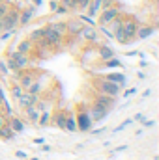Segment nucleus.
Here are the masks:
<instances>
[{
    "label": "nucleus",
    "instance_id": "obj_1",
    "mask_svg": "<svg viewBox=\"0 0 159 160\" xmlns=\"http://www.w3.org/2000/svg\"><path fill=\"white\" fill-rule=\"evenodd\" d=\"M94 88H96L97 93H101V95H109V97H118L120 93H122V88H120L118 84L107 80L105 77H103V78H96L94 80Z\"/></svg>",
    "mask_w": 159,
    "mask_h": 160
},
{
    "label": "nucleus",
    "instance_id": "obj_2",
    "mask_svg": "<svg viewBox=\"0 0 159 160\" xmlns=\"http://www.w3.org/2000/svg\"><path fill=\"white\" fill-rule=\"evenodd\" d=\"M137 26H139V19L133 17V15H127V13H125L123 22H122V32H123V36H125V45H129V43L135 41Z\"/></svg>",
    "mask_w": 159,
    "mask_h": 160
},
{
    "label": "nucleus",
    "instance_id": "obj_3",
    "mask_svg": "<svg viewBox=\"0 0 159 160\" xmlns=\"http://www.w3.org/2000/svg\"><path fill=\"white\" fill-rule=\"evenodd\" d=\"M75 121H77V130H80V132H90L92 130L94 121L90 119V114H88L86 106L79 108V112L75 114Z\"/></svg>",
    "mask_w": 159,
    "mask_h": 160
},
{
    "label": "nucleus",
    "instance_id": "obj_4",
    "mask_svg": "<svg viewBox=\"0 0 159 160\" xmlns=\"http://www.w3.org/2000/svg\"><path fill=\"white\" fill-rule=\"evenodd\" d=\"M120 11H122V8H120L118 4H114V6H111V8H105V9H101L99 11V15H97V19H96V24H99V26H107L116 15H118Z\"/></svg>",
    "mask_w": 159,
    "mask_h": 160
},
{
    "label": "nucleus",
    "instance_id": "obj_5",
    "mask_svg": "<svg viewBox=\"0 0 159 160\" xmlns=\"http://www.w3.org/2000/svg\"><path fill=\"white\" fill-rule=\"evenodd\" d=\"M2 28L8 32H15L19 28V9L11 8L4 17H2Z\"/></svg>",
    "mask_w": 159,
    "mask_h": 160
},
{
    "label": "nucleus",
    "instance_id": "obj_6",
    "mask_svg": "<svg viewBox=\"0 0 159 160\" xmlns=\"http://www.w3.org/2000/svg\"><path fill=\"white\" fill-rule=\"evenodd\" d=\"M156 30H157V26H154L152 22H139L137 32H135V41H144L152 38L156 34Z\"/></svg>",
    "mask_w": 159,
    "mask_h": 160
},
{
    "label": "nucleus",
    "instance_id": "obj_7",
    "mask_svg": "<svg viewBox=\"0 0 159 160\" xmlns=\"http://www.w3.org/2000/svg\"><path fill=\"white\" fill-rule=\"evenodd\" d=\"M6 56H9V58L15 62L17 71H23V69L30 67V56H26V54H21V52H17V50H8Z\"/></svg>",
    "mask_w": 159,
    "mask_h": 160
},
{
    "label": "nucleus",
    "instance_id": "obj_8",
    "mask_svg": "<svg viewBox=\"0 0 159 160\" xmlns=\"http://www.w3.org/2000/svg\"><path fill=\"white\" fill-rule=\"evenodd\" d=\"M114 56H116V52H114V48H112L111 45L101 43V45L96 47V58H97L99 62H107V60H111V58H114Z\"/></svg>",
    "mask_w": 159,
    "mask_h": 160
},
{
    "label": "nucleus",
    "instance_id": "obj_9",
    "mask_svg": "<svg viewBox=\"0 0 159 160\" xmlns=\"http://www.w3.org/2000/svg\"><path fill=\"white\" fill-rule=\"evenodd\" d=\"M86 110H88V114H90V119L94 121H103L107 116H109V110H105L103 106H99V104H96V102H92L90 106H86Z\"/></svg>",
    "mask_w": 159,
    "mask_h": 160
},
{
    "label": "nucleus",
    "instance_id": "obj_10",
    "mask_svg": "<svg viewBox=\"0 0 159 160\" xmlns=\"http://www.w3.org/2000/svg\"><path fill=\"white\" fill-rule=\"evenodd\" d=\"M34 15H36V6H32V4H28L23 9H19V26H26L34 19Z\"/></svg>",
    "mask_w": 159,
    "mask_h": 160
},
{
    "label": "nucleus",
    "instance_id": "obj_11",
    "mask_svg": "<svg viewBox=\"0 0 159 160\" xmlns=\"http://www.w3.org/2000/svg\"><path fill=\"white\" fill-rule=\"evenodd\" d=\"M82 26H84V22L80 21L79 17H73V19L66 21V36H71V38H75L80 30H82Z\"/></svg>",
    "mask_w": 159,
    "mask_h": 160
},
{
    "label": "nucleus",
    "instance_id": "obj_12",
    "mask_svg": "<svg viewBox=\"0 0 159 160\" xmlns=\"http://www.w3.org/2000/svg\"><path fill=\"white\" fill-rule=\"evenodd\" d=\"M38 99H40V95H32V93H28V91H23V95L17 99V104H19V108H21V110H25V108H28V106L36 104V102H38Z\"/></svg>",
    "mask_w": 159,
    "mask_h": 160
},
{
    "label": "nucleus",
    "instance_id": "obj_13",
    "mask_svg": "<svg viewBox=\"0 0 159 160\" xmlns=\"http://www.w3.org/2000/svg\"><path fill=\"white\" fill-rule=\"evenodd\" d=\"M94 102L99 104V106H103L105 110L111 112V110L114 108V104H116V97H109V95H101V93H97L96 99H94Z\"/></svg>",
    "mask_w": 159,
    "mask_h": 160
},
{
    "label": "nucleus",
    "instance_id": "obj_14",
    "mask_svg": "<svg viewBox=\"0 0 159 160\" xmlns=\"http://www.w3.org/2000/svg\"><path fill=\"white\" fill-rule=\"evenodd\" d=\"M25 112V119L28 121V123H32V125H36L38 123V118H40L41 110L38 104H32V106H28V108H25L23 110Z\"/></svg>",
    "mask_w": 159,
    "mask_h": 160
},
{
    "label": "nucleus",
    "instance_id": "obj_15",
    "mask_svg": "<svg viewBox=\"0 0 159 160\" xmlns=\"http://www.w3.org/2000/svg\"><path fill=\"white\" fill-rule=\"evenodd\" d=\"M8 125H9V128H11L15 134H21V132H25V121L21 119V118H17V116H11V118H8Z\"/></svg>",
    "mask_w": 159,
    "mask_h": 160
},
{
    "label": "nucleus",
    "instance_id": "obj_16",
    "mask_svg": "<svg viewBox=\"0 0 159 160\" xmlns=\"http://www.w3.org/2000/svg\"><path fill=\"white\" fill-rule=\"evenodd\" d=\"M47 26L52 32H56L58 36L66 38V21H51V22H47Z\"/></svg>",
    "mask_w": 159,
    "mask_h": 160
},
{
    "label": "nucleus",
    "instance_id": "obj_17",
    "mask_svg": "<svg viewBox=\"0 0 159 160\" xmlns=\"http://www.w3.org/2000/svg\"><path fill=\"white\" fill-rule=\"evenodd\" d=\"M52 110H54V108H45V110H41L36 125H40V127H49V123L52 119Z\"/></svg>",
    "mask_w": 159,
    "mask_h": 160
},
{
    "label": "nucleus",
    "instance_id": "obj_18",
    "mask_svg": "<svg viewBox=\"0 0 159 160\" xmlns=\"http://www.w3.org/2000/svg\"><path fill=\"white\" fill-rule=\"evenodd\" d=\"M32 50H34V43L28 39V38H26V39H23V41H19V45H17V52L30 56V54H32Z\"/></svg>",
    "mask_w": 159,
    "mask_h": 160
},
{
    "label": "nucleus",
    "instance_id": "obj_19",
    "mask_svg": "<svg viewBox=\"0 0 159 160\" xmlns=\"http://www.w3.org/2000/svg\"><path fill=\"white\" fill-rule=\"evenodd\" d=\"M64 130L68 132H77V121H75V114L68 110L66 114V123H64Z\"/></svg>",
    "mask_w": 159,
    "mask_h": 160
},
{
    "label": "nucleus",
    "instance_id": "obj_20",
    "mask_svg": "<svg viewBox=\"0 0 159 160\" xmlns=\"http://www.w3.org/2000/svg\"><path fill=\"white\" fill-rule=\"evenodd\" d=\"M66 114H68V110H58V112H54L52 114V123L58 127V128H64V123H66Z\"/></svg>",
    "mask_w": 159,
    "mask_h": 160
},
{
    "label": "nucleus",
    "instance_id": "obj_21",
    "mask_svg": "<svg viewBox=\"0 0 159 160\" xmlns=\"http://www.w3.org/2000/svg\"><path fill=\"white\" fill-rule=\"evenodd\" d=\"M107 80H111V82H114V84H118L120 88H125V75L123 73H109L107 77H105Z\"/></svg>",
    "mask_w": 159,
    "mask_h": 160
},
{
    "label": "nucleus",
    "instance_id": "obj_22",
    "mask_svg": "<svg viewBox=\"0 0 159 160\" xmlns=\"http://www.w3.org/2000/svg\"><path fill=\"white\" fill-rule=\"evenodd\" d=\"M15 136H17V134L9 128V125H8V121H6V125L0 128V138H2V140H6V142H9V140H13Z\"/></svg>",
    "mask_w": 159,
    "mask_h": 160
},
{
    "label": "nucleus",
    "instance_id": "obj_23",
    "mask_svg": "<svg viewBox=\"0 0 159 160\" xmlns=\"http://www.w3.org/2000/svg\"><path fill=\"white\" fill-rule=\"evenodd\" d=\"M101 67H105V69H122L123 65H122V62H120L118 58L114 56V58H111L107 62H101Z\"/></svg>",
    "mask_w": 159,
    "mask_h": 160
},
{
    "label": "nucleus",
    "instance_id": "obj_24",
    "mask_svg": "<svg viewBox=\"0 0 159 160\" xmlns=\"http://www.w3.org/2000/svg\"><path fill=\"white\" fill-rule=\"evenodd\" d=\"M88 4H90V0H75L71 13H84L86 8H88Z\"/></svg>",
    "mask_w": 159,
    "mask_h": 160
},
{
    "label": "nucleus",
    "instance_id": "obj_25",
    "mask_svg": "<svg viewBox=\"0 0 159 160\" xmlns=\"http://www.w3.org/2000/svg\"><path fill=\"white\" fill-rule=\"evenodd\" d=\"M28 39L32 41L34 45H36V43H40V41L43 39V26H41V28H36L34 32H30V36H28Z\"/></svg>",
    "mask_w": 159,
    "mask_h": 160
},
{
    "label": "nucleus",
    "instance_id": "obj_26",
    "mask_svg": "<svg viewBox=\"0 0 159 160\" xmlns=\"http://www.w3.org/2000/svg\"><path fill=\"white\" fill-rule=\"evenodd\" d=\"M11 8H13V2H9V0H2V2H0V19H2Z\"/></svg>",
    "mask_w": 159,
    "mask_h": 160
},
{
    "label": "nucleus",
    "instance_id": "obj_27",
    "mask_svg": "<svg viewBox=\"0 0 159 160\" xmlns=\"http://www.w3.org/2000/svg\"><path fill=\"white\" fill-rule=\"evenodd\" d=\"M23 91H25V89H23V88L17 84V82H13V84H11V97H13L15 101H17V99L23 95Z\"/></svg>",
    "mask_w": 159,
    "mask_h": 160
},
{
    "label": "nucleus",
    "instance_id": "obj_28",
    "mask_svg": "<svg viewBox=\"0 0 159 160\" xmlns=\"http://www.w3.org/2000/svg\"><path fill=\"white\" fill-rule=\"evenodd\" d=\"M0 77H2V78L9 77V69H8V65H6V58L0 60Z\"/></svg>",
    "mask_w": 159,
    "mask_h": 160
},
{
    "label": "nucleus",
    "instance_id": "obj_29",
    "mask_svg": "<svg viewBox=\"0 0 159 160\" xmlns=\"http://www.w3.org/2000/svg\"><path fill=\"white\" fill-rule=\"evenodd\" d=\"M129 125H133V118H129V119H123V121H122V123L118 125V127H116V128L112 130V132L116 134V132H120V130H123V128H125V127H129Z\"/></svg>",
    "mask_w": 159,
    "mask_h": 160
},
{
    "label": "nucleus",
    "instance_id": "obj_30",
    "mask_svg": "<svg viewBox=\"0 0 159 160\" xmlns=\"http://www.w3.org/2000/svg\"><path fill=\"white\" fill-rule=\"evenodd\" d=\"M66 13H69V9H68L66 6H62V4H60V6H58V9L54 11V15H66Z\"/></svg>",
    "mask_w": 159,
    "mask_h": 160
},
{
    "label": "nucleus",
    "instance_id": "obj_31",
    "mask_svg": "<svg viewBox=\"0 0 159 160\" xmlns=\"http://www.w3.org/2000/svg\"><path fill=\"white\" fill-rule=\"evenodd\" d=\"M152 127H156V121L154 119H144L142 121V128H152Z\"/></svg>",
    "mask_w": 159,
    "mask_h": 160
},
{
    "label": "nucleus",
    "instance_id": "obj_32",
    "mask_svg": "<svg viewBox=\"0 0 159 160\" xmlns=\"http://www.w3.org/2000/svg\"><path fill=\"white\" fill-rule=\"evenodd\" d=\"M58 6H60V0H51V2H49V8H51V11H52V13L58 9Z\"/></svg>",
    "mask_w": 159,
    "mask_h": 160
},
{
    "label": "nucleus",
    "instance_id": "obj_33",
    "mask_svg": "<svg viewBox=\"0 0 159 160\" xmlns=\"http://www.w3.org/2000/svg\"><path fill=\"white\" fill-rule=\"evenodd\" d=\"M123 151H127V145H118V147H114V151H112L111 155L114 157V155H118V153H123Z\"/></svg>",
    "mask_w": 159,
    "mask_h": 160
},
{
    "label": "nucleus",
    "instance_id": "obj_34",
    "mask_svg": "<svg viewBox=\"0 0 159 160\" xmlns=\"http://www.w3.org/2000/svg\"><path fill=\"white\" fill-rule=\"evenodd\" d=\"M11 36H13V32H8V30H4V32L0 34V39H2V41H8Z\"/></svg>",
    "mask_w": 159,
    "mask_h": 160
},
{
    "label": "nucleus",
    "instance_id": "obj_35",
    "mask_svg": "<svg viewBox=\"0 0 159 160\" xmlns=\"http://www.w3.org/2000/svg\"><path fill=\"white\" fill-rule=\"evenodd\" d=\"M105 130H107V128L101 127V128H94V130H90V134H92V136H99V134H103Z\"/></svg>",
    "mask_w": 159,
    "mask_h": 160
},
{
    "label": "nucleus",
    "instance_id": "obj_36",
    "mask_svg": "<svg viewBox=\"0 0 159 160\" xmlns=\"http://www.w3.org/2000/svg\"><path fill=\"white\" fill-rule=\"evenodd\" d=\"M116 4V0H103V4H101V9H105V8H111V6H114Z\"/></svg>",
    "mask_w": 159,
    "mask_h": 160
},
{
    "label": "nucleus",
    "instance_id": "obj_37",
    "mask_svg": "<svg viewBox=\"0 0 159 160\" xmlns=\"http://www.w3.org/2000/svg\"><path fill=\"white\" fill-rule=\"evenodd\" d=\"M135 91H137V88H129V89H125V93H123V97H125V99H129L131 95H135Z\"/></svg>",
    "mask_w": 159,
    "mask_h": 160
},
{
    "label": "nucleus",
    "instance_id": "obj_38",
    "mask_svg": "<svg viewBox=\"0 0 159 160\" xmlns=\"http://www.w3.org/2000/svg\"><path fill=\"white\" fill-rule=\"evenodd\" d=\"M15 157H17V158H21V160H26V158H28V155H26L25 151H15Z\"/></svg>",
    "mask_w": 159,
    "mask_h": 160
},
{
    "label": "nucleus",
    "instance_id": "obj_39",
    "mask_svg": "<svg viewBox=\"0 0 159 160\" xmlns=\"http://www.w3.org/2000/svg\"><path fill=\"white\" fill-rule=\"evenodd\" d=\"M144 119H146V114H142V112H140V114H137V116L133 118V121H144Z\"/></svg>",
    "mask_w": 159,
    "mask_h": 160
},
{
    "label": "nucleus",
    "instance_id": "obj_40",
    "mask_svg": "<svg viewBox=\"0 0 159 160\" xmlns=\"http://www.w3.org/2000/svg\"><path fill=\"white\" fill-rule=\"evenodd\" d=\"M30 4L38 8V6H41V4H43V0H30Z\"/></svg>",
    "mask_w": 159,
    "mask_h": 160
},
{
    "label": "nucleus",
    "instance_id": "obj_41",
    "mask_svg": "<svg viewBox=\"0 0 159 160\" xmlns=\"http://www.w3.org/2000/svg\"><path fill=\"white\" fill-rule=\"evenodd\" d=\"M137 77H139L140 80H146V73H142V71H139V73H137Z\"/></svg>",
    "mask_w": 159,
    "mask_h": 160
},
{
    "label": "nucleus",
    "instance_id": "obj_42",
    "mask_svg": "<svg viewBox=\"0 0 159 160\" xmlns=\"http://www.w3.org/2000/svg\"><path fill=\"white\" fill-rule=\"evenodd\" d=\"M34 143H36V145H41V143H45V140H43V138H36Z\"/></svg>",
    "mask_w": 159,
    "mask_h": 160
},
{
    "label": "nucleus",
    "instance_id": "obj_43",
    "mask_svg": "<svg viewBox=\"0 0 159 160\" xmlns=\"http://www.w3.org/2000/svg\"><path fill=\"white\" fill-rule=\"evenodd\" d=\"M152 95V89H146L144 93H142V99H146V97H150Z\"/></svg>",
    "mask_w": 159,
    "mask_h": 160
},
{
    "label": "nucleus",
    "instance_id": "obj_44",
    "mask_svg": "<svg viewBox=\"0 0 159 160\" xmlns=\"http://www.w3.org/2000/svg\"><path fill=\"white\" fill-rule=\"evenodd\" d=\"M41 151H45V153H47V151H51V145H45V143H41Z\"/></svg>",
    "mask_w": 159,
    "mask_h": 160
},
{
    "label": "nucleus",
    "instance_id": "obj_45",
    "mask_svg": "<svg viewBox=\"0 0 159 160\" xmlns=\"http://www.w3.org/2000/svg\"><path fill=\"white\" fill-rule=\"evenodd\" d=\"M6 99V95H4V91H2V88H0V106H2V101Z\"/></svg>",
    "mask_w": 159,
    "mask_h": 160
},
{
    "label": "nucleus",
    "instance_id": "obj_46",
    "mask_svg": "<svg viewBox=\"0 0 159 160\" xmlns=\"http://www.w3.org/2000/svg\"><path fill=\"white\" fill-rule=\"evenodd\" d=\"M26 160H40V158H36V157H34V158H26Z\"/></svg>",
    "mask_w": 159,
    "mask_h": 160
},
{
    "label": "nucleus",
    "instance_id": "obj_47",
    "mask_svg": "<svg viewBox=\"0 0 159 160\" xmlns=\"http://www.w3.org/2000/svg\"><path fill=\"white\" fill-rule=\"evenodd\" d=\"M0 2H2V0H0Z\"/></svg>",
    "mask_w": 159,
    "mask_h": 160
}]
</instances>
